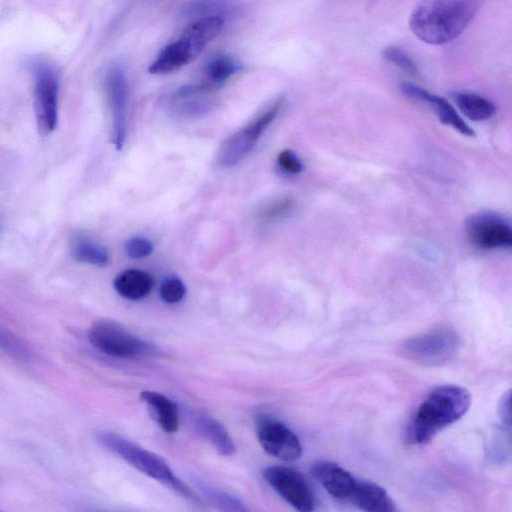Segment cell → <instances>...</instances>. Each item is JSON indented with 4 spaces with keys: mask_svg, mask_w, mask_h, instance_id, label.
<instances>
[{
    "mask_svg": "<svg viewBox=\"0 0 512 512\" xmlns=\"http://www.w3.org/2000/svg\"><path fill=\"white\" fill-rule=\"evenodd\" d=\"M481 0H420L409 26L422 42L443 45L453 41L468 27Z\"/></svg>",
    "mask_w": 512,
    "mask_h": 512,
    "instance_id": "1",
    "label": "cell"
},
{
    "mask_svg": "<svg viewBox=\"0 0 512 512\" xmlns=\"http://www.w3.org/2000/svg\"><path fill=\"white\" fill-rule=\"evenodd\" d=\"M471 405L470 392L458 385H441L431 390L419 405L406 430L413 445L430 442L442 429L462 418Z\"/></svg>",
    "mask_w": 512,
    "mask_h": 512,
    "instance_id": "2",
    "label": "cell"
},
{
    "mask_svg": "<svg viewBox=\"0 0 512 512\" xmlns=\"http://www.w3.org/2000/svg\"><path fill=\"white\" fill-rule=\"evenodd\" d=\"M224 26L220 16L202 17L188 25L181 37L165 46L148 71L151 74H167L192 62L218 36Z\"/></svg>",
    "mask_w": 512,
    "mask_h": 512,
    "instance_id": "3",
    "label": "cell"
},
{
    "mask_svg": "<svg viewBox=\"0 0 512 512\" xmlns=\"http://www.w3.org/2000/svg\"><path fill=\"white\" fill-rule=\"evenodd\" d=\"M96 439L103 447L118 455L138 471L165 484L189 501L196 503L199 501L194 492L175 476L160 456L112 432H99Z\"/></svg>",
    "mask_w": 512,
    "mask_h": 512,
    "instance_id": "4",
    "label": "cell"
},
{
    "mask_svg": "<svg viewBox=\"0 0 512 512\" xmlns=\"http://www.w3.org/2000/svg\"><path fill=\"white\" fill-rule=\"evenodd\" d=\"M88 339L95 349L115 358L141 359L158 352L153 343L133 335L112 320L95 322L88 331Z\"/></svg>",
    "mask_w": 512,
    "mask_h": 512,
    "instance_id": "5",
    "label": "cell"
},
{
    "mask_svg": "<svg viewBox=\"0 0 512 512\" xmlns=\"http://www.w3.org/2000/svg\"><path fill=\"white\" fill-rule=\"evenodd\" d=\"M461 348V338L454 328L440 326L405 340L402 354L416 363L437 366L452 360Z\"/></svg>",
    "mask_w": 512,
    "mask_h": 512,
    "instance_id": "6",
    "label": "cell"
},
{
    "mask_svg": "<svg viewBox=\"0 0 512 512\" xmlns=\"http://www.w3.org/2000/svg\"><path fill=\"white\" fill-rule=\"evenodd\" d=\"M34 76V100L38 127L41 133H52L58 122L59 77L47 60L34 58L29 62Z\"/></svg>",
    "mask_w": 512,
    "mask_h": 512,
    "instance_id": "7",
    "label": "cell"
},
{
    "mask_svg": "<svg viewBox=\"0 0 512 512\" xmlns=\"http://www.w3.org/2000/svg\"><path fill=\"white\" fill-rule=\"evenodd\" d=\"M284 102L283 97L278 98L252 122L228 137L218 152L217 157L220 165L232 167L241 162L276 119Z\"/></svg>",
    "mask_w": 512,
    "mask_h": 512,
    "instance_id": "8",
    "label": "cell"
},
{
    "mask_svg": "<svg viewBox=\"0 0 512 512\" xmlns=\"http://www.w3.org/2000/svg\"><path fill=\"white\" fill-rule=\"evenodd\" d=\"M257 439L269 455L282 461L291 462L302 455V445L298 436L281 420L259 414L254 422Z\"/></svg>",
    "mask_w": 512,
    "mask_h": 512,
    "instance_id": "9",
    "label": "cell"
},
{
    "mask_svg": "<svg viewBox=\"0 0 512 512\" xmlns=\"http://www.w3.org/2000/svg\"><path fill=\"white\" fill-rule=\"evenodd\" d=\"M263 477L267 484L297 511L315 510V495L299 471L287 466H270L263 471Z\"/></svg>",
    "mask_w": 512,
    "mask_h": 512,
    "instance_id": "10",
    "label": "cell"
},
{
    "mask_svg": "<svg viewBox=\"0 0 512 512\" xmlns=\"http://www.w3.org/2000/svg\"><path fill=\"white\" fill-rule=\"evenodd\" d=\"M470 242L482 250L510 248L512 229L510 223L495 213H480L471 216L466 223Z\"/></svg>",
    "mask_w": 512,
    "mask_h": 512,
    "instance_id": "11",
    "label": "cell"
},
{
    "mask_svg": "<svg viewBox=\"0 0 512 512\" xmlns=\"http://www.w3.org/2000/svg\"><path fill=\"white\" fill-rule=\"evenodd\" d=\"M105 89L111 110V140L116 149H122L127 135L128 86L125 73L112 66L105 76Z\"/></svg>",
    "mask_w": 512,
    "mask_h": 512,
    "instance_id": "12",
    "label": "cell"
},
{
    "mask_svg": "<svg viewBox=\"0 0 512 512\" xmlns=\"http://www.w3.org/2000/svg\"><path fill=\"white\" fill-rule=\"evenodd\" d=\"M311 474L335 499L350 501L358 479L337 463L320 460L311 466Z\"/></svg>",
    "mask_w": 512,
    "mask_h": 512,
    "instance_id": "13",
    "label": "cell"
},
{
    "mask_svg": "<svg viewBox=\"0 0 512 512\" xmlns=\"http://www.w3.org/2000/svg\"><path fill=\"white\" fill-rule=\"evenodd\" d=\"M400 90L406 97L433 107L442 123L451 126L465 136L472 137L475 135L474 130L465 123L455 108L445 98L432 94L422 87L408 82L402 83Z\"/></svg>",
    "mask_w": 512,
    "mask_h": 512,
    "instance_id": "14",
    "label": "cell"
},
{
    "mask_svg": "<svg viewBox=\"0 0 512 512\" xmlns=\"http://www.w3.org/2000/svg\"><path fill=\"white\" fill-rule=\"evenodd\" d=\"M354 506L367 512H393L396 506L387 491L379 484L358 479L350 501Z\"/></svg>",
    "mask_w": 512,
    "mask_h": 512,
    "instance_id": "15",
    "label": "cell"
},
{
    "mask_svg": "<svg viewBox=\"0 0 512 512\" xmlns=\"http://www.w3.org/2000/svg\"><path fill=\"white\" fill-rule=\"evenodd\" d=\"M142 401L152 410L160 428L166 433H174L179 426V413L176 404L165 395L155 391H142Z\"/></svg>",
    "mask_w": 512,
    "mask_h": 512,
    "instance_id": "16",
    "label": "cell"
},
{
    "mask_svg": "<svg viewBox=\"0 0 512 512\" xmlns=\"http://www.w3.org/2000/svg\"><path fill=\"white\" fill-rule=\"evenodd\" d=\"M153 278L145 271L128 269L120 273L114 280V289L123 298L140 300L152 290Z\"/></svg>",
    "mask_w": 512,
    "mask_h": 512,
    "instance_id": "17",
    "label": "cell"
},
{
    "mask_svg": "<svg viewBox=\"0 0 512 512\" xmlns=\"http://www.w3.org/2000/svg\"><path fill=\"white\" fill-rule=\"evenodd\" d=\"M198 431L214 446L222 456H231L236 446L227 429L216 419L207 415L195 417Z\"/></svg>",
    "mask_w": 512,
    "mask_h": 512,
    "instance_id": "18",
    "label": "cell"
},
{
    "mask_svg": "<svg viewBox=\"0 0 512 512\" xmlns=\"http://www.w3.org/2000/svg\"><path fill=\"white\" fill-rule=\"evenodd\" d=\"M453 99L459 110L472 121L487 120L496 112L494 103L479 94L455 92Z\"/></svg>",
    "mask_w": 512,
    "mask_h": 512,
    "instance_id": "19",
    "label": "cell"
},
{
    "mask_svg": "<svg viewBox=\"0 0 512 512\" xmlns=\"http://www.w3.org/2000/svg\"><path fill=\"white\" fill-rule=\"evenodd\" d=\"M72 255L81 263L97 267H105L110 261L105 247L82 234L75 235L72 240Z\"/></svg>",
    "mask_w": 512,
    "mask_h": 512,
    "instance_id": "20",
    "label": "cell"
},
{
    "mask_svg": "<svg viewBox=\"0 0 512 512\" xmlns=\"http://www.w3.org/2000/svg\"><path fill=\"white\" fill-rule=\"evenodd\" d=\"M0 352L23 363L32 362L35 358L34 352L20 337L2 326H0Z\"/></svg>",
    "mask_w": 512,
    "mask_h": 512,
    "instance_id": "21",
    "label": "cell"
},
{
    "mask_svg": "<svg viewBox=\"0 0 512 512\" xmlns=\"http://www.w3.org/2000/svg\"><path fill=\"white\" fill-rule=\"evenodd\" d=\"M241 69V65L232 57L219 55L213 57L206 65L205 72L211 86L223 83Z\"/></svg>",
    "mask_w": 512,
    "mask_h": 512,
    "instance_id": "22",
    "label": "cell"
},
{
    "mask_svg": "<svg viewBox=\"0 0 512 512\" xmlns=\"http://www.w3.org/2000/svg\"><path fill=\"white\" fill-rule=\"evenodd\" d=\"M197 486L208 500L221 510L237 512H244L248 510L241 500L227 492L219 490L205 482H198Z\"/></svg>",
    "mask_w": 512,
    "mask_h": 512,
    "instance_id": "23",
    "label": "cell"
},
{
    "mask_svg": "<svg viewBox=\"0 0 512 512\" xmlns=\"http://www.w3.org/2000/svg\"><path fill=\"white\" fill-rule=\"evenodd\" d=\"M384 58L411 75H418L419 69L413 58L403 49L388 47L383 52Z\"/></svg>",
    "mask_w": 512,
    "mask_h": 512,
    "instance_id": "24",
    "label": "cell"
},
{
    "mask_svg": "<svg viewBox=\"0 0 512 512\" xmlns=\"http://www.w3.org/2000/svg\"><path fill=\"white\" fill-rule=\"evenodd\" d=\"M159 293L165 303L174 304L183 299L186 287L179 278L168 277L161 283Z\"/></svg>",
    "mask_w": 512,
    "mask_h": 512,
    "instance_id": "25",
    "label": "cell"
},
{
    "mask_svg": "<svg viewBox=\"0 0 512 512\" xmlns=\"http://www.w3.org/2000/svg\"><path fill=\"white\" fill-rule=\"evenodd\" d=\"M294 199L291 197L278 198L267 204L259 213L263 221H272L284 216L294 206Z\"/></svg>",
    "mask_w": 512,
    "mask_h": 512,
    "instance_id": "26",
    "label": "cell"
},
{
    "mask_svg": "<svg viewBox=\"0 0 512 512\" xmlns=\"http://www.w3.org/2000/svg\"><path fill=\"white\" fill-rule=\"evenodd\" d=\"M126 254L132 259H143L153 251L152 242L141 236H134L125 243Z\"/></svg>",
    "mask_w": 512,
    "mask_h": 512,
    "instance_id": "27",
    "label": "cell"
},
{
    "mask_svg": "<svg viewBox=\"0 0 512 512\" xmlns=\"http://www.w3.org/2000/svg\"><path fill=\"white\" fill-rule=\"evenodd\" d=\"M277 163L280 169L287 174H299L303 170V164L299 157L289 149L278 154Z\"/></svg>",
    "mask_w": 512,
    "mask_h": 512,
    "instance_id": "28",
    "label": "cell"
},
{
    "mask_svg": "<svg viewBox=\"0 0 512 512\" xmlns=\"http://www.w3.org/2000/svg\"><path fill=\"white\" fill-rule=\"evenodd\" d=\"M499 417L502 423L510 429L511 424V409H510V392L507 391L499 404Z\"/></svg>",
    "mask_w": 512,
    "mask_h": 512,
    "instance_id": "29",
    "label": "cell"
}]
</instances>
